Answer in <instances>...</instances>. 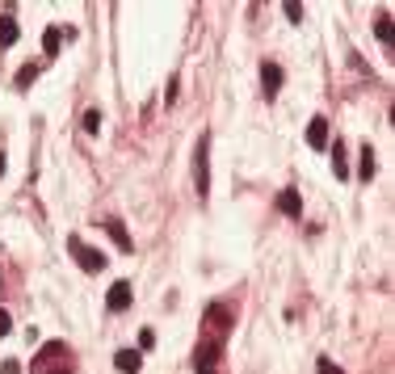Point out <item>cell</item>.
<instances>
[{
	"label": "cell",
	"instance_id": "16",
	"mask_svg": "<svg viewBox=\"0 0 395 374\" xmlns=\"http://www.w3.org/2000/svg\"><path fill=\"white\" fill-rule=\"evenodd\" d=\"M17 43V17H0V47Z\"/></svg>",
	"mask_w": 395,
	"mask_h": 374
},
{
	"label": "cell",
	"instance_id": "6",
	"mask_svg": "<svg viewBox=\"0 0 395 374\" xmlns=\"http://www.w3.org/2000/svg\"><path fill=\"white\" fill-rule=\"evenodd\" d=\"M261 89H265V97L282 93V68H278L273 59H265V63H261Z\"/></svg>",
	"mask_w": 395,
	"mask_h": 374
},
{
	"label": "cell",
	"instance_id": "22",
	"mask_svg": "<svg viewBox=\"0 0 395 374\" xmlns=\"http://www.w3.org/2000/svg\"><path fill=\"white\" fill-rule=\"evenodd\" d=\"M152 345H156V332H152V328H143V332H139V349H152Z\"/></svg>",
	"mask_w": 395,
	"mask_h": 374
},
{
	"label": "cell",
	"instance_id": "21",
	"mask_svg": "<svg viewBox=\"0 0 395 374\" xmlns=\"http://www.w3.org/2000/svg\"><path fill=\"white\" fill-rule=\"evenodd\" d=\"M0 374H21V362H17V358H4V362H0Z\"/></svg>",
	"mask_w": 395,
	"mask_h": 374
},
{
	"label": "cell",
	"instance_id": "4",
	"mask_svg": "<svg viewBox=\"0 0 395 374\" xmlns=\"http://www.w3.org/2000/svg\"><path fill=\"white\" fill-rule=\"evenodd\" d=\"M231 324H236V311L227 303H211L206 316H202V332H211V336H227Z\"/></svg>",
	"mask_w": 395,
	"mask_h": 374
},
{
	"label": "cell",
	"instance_id": "7",
	"mask_svg": "<svg viewBox=\"0 0 395 374\" xmlns=\"http://www.w3.org/2000/svg\"><path fill=\"white\" fill-rule=\"evenodd\" d=\"M307 147H315V151L328 147V118H324V114H315L307 122Z\"/></svg>",
	"mask_w": 395,
	"mask_h": 374
},
{
	"label": "cell",
	"instance_id": "10",
	"mask_svg": "<svg viewBox=\"0 0 395 374\" xmlns=\"http://www.w3.org/2000/svg\"><path fill=\"white\" fill-rule=\"evenodd\" d=\"M105 232L114 235V244H118L122 252H135V240H131V232L122 228V219H114V215H110V219H105Z\"/></svg>",
	"mask_w": 395,
	"mask_h": 374
},
{
	"label": "cell",
	"instance_id": "12",
	"mask_svg": "<svg viewBox=\"0 0 395 374\" xmlns=\"http://www.w3.org/2000/svg\"><path fill=\"white\" fill-rule=\"evenodd\" d=\"M38 72H43V63H38V59H30V63H21V68H17V89L26 93V89H30V85L38 80Z\"/></svg>",
	"mask_w": 395,
	"mask_h": 374
},
{
	"label": "cell",
	"instance_id": "18",
	"mask_svg": "<svg viewBox=\"0 0 395 374\" xmlns=\"http://www.w3.org/2000/svg\"><path fill=\"white\" fill-rule=\"evenodd\" d=\"M85 131H88V135H97V131H101V109H88V114H85Z\"/></svg>",
	"mask_w": 395,
	"mask_h": 374
},
{
	"label": "cell",
	"instance_id": "13",
	"mask_svg": "<svg viewBox=\"0 0 395 374\" xmlns=\"http://www.w3.org/2000/svg\"><path fill=\"white\" fill-rule=\"evenodd\" d=\"M114 366H118L122 374H135V370H139V349H118Z\"/></svg>",
	"mask_w": 395,
	"mask_h": 374
},
{
	"label": "cell",
	"instance_id": "8",
	"mask_svg": "<svg viewBox=\"0 0 395 374\" xmlns=\"http://www.w3.org/2000/svg\"><path fill=\"white\" fill-rule=\"evenodd\" d=\"M105 307L110 311H127L131 307V282H114L110 294H105Z\"/></svg>",
	"mask_w": 395,
	"mask_h": 374
},
{
	"label": "cell",
	"instance_id": "5",
	"mask_svg": "<svg viewBox=\"0 0 395 374\" xmlns=\"http://www.w3.org/2000/svg\"><path fill=\"white\" fill-rule=\"evenodd\" d=\"M68 252L76 257V265H80L85 274H101V269H105V257H101L97 248H88L80 235H72V240H68Z\"/></svg>",
	"mask_w": 395,
	"mask_h": 374
},
{
	"label": "cell",
	"instance_id": "23",
	"mask_svg": "<svg viewBox=\"0 0 395 374\" xmlns=\"http://www.w3.org/2000/svg\"><path fill=\"white\" fill-rule=\"evenodd\" d=\"M13 332V320H9V311H0V336H9Z\"/></svg>",
	"mask_w": 395,
	"mask_h": 374
},
{
	"label": "cell",
	"instance_id": "17",
	"mask_svg": "<svg viewBox=\"0 0 395 374\" xmlns=\"http://www.w3.org/2000/svg\"><path fill=\"white\" fill-rule=\"evenodd\" d=\"M374 30H379V38H383V43H391V13H379Z\"/></svg>",
	"mask_w": 395,
	"mask_h": 374
},
{
	"label": "cell",
	"instance_id": "20",
	"mask_svg": "<svg viewBox=\"0 0 395 374\" xmlns=\"http://www.w3.org/2000/svg\"><path fill=\"white\" fill-rule=\"evenodd\" d=\"M315 366H320V374H345L341 366H337V362H332V358H320Z\"/></svg>",
	"mask_w": 395,
	"mask_h": 374
},
{
	"label": "cell",
	"instance_id": "24",
	"mask_svg": "<svg viewBox=\"0 0 395 374\" xmlns=\"http://www.w3.org/2000/svg\"><path fill=\"white\" fill-rule=\"evenodd\" d=\"M0 177H4V151H0Z\"/></svg>",
	"mask_w": 395,
	"mask_h": 374
},
{
	"label": "cell",
	"instance_id": "3",
	"mask_svg": "<svg viewBox=\"0 0 395 374\" xmlns=\"http://www.w3.org/2000/svg\"><path fill=\"white\" fill-rule=\"evenodd\" d=\"M211 135H198V147H194V186H198V198L211 193Z\"/></svg>",
	"mask_w": 395,
	"mask_h": 374
},
{
	"label": "cell",
	"instance_id": "2",
	"mask_svg": "<svg viewBox=\"0 0 395 374\" xmlns=\"http://www.w3.org/2000/svg\"><path fill=\"white\" fill-rule=\"evenodd\" d=\"M223 362V336H211V332H202V341H198V349H194V370L198 374H215Z\"/></svg>",
	"mask_w": 395,
	"mask_h": 374
},
{
	"label": "cell",
	"instance_id": "14",
	"mask_svg": "<svg viewBox=\"0 0 395 374\" xmlns=\"http://www.w3.org/2000/svg\"><path fill=\"white\" fill-rule=\"evenodd\" d=\"M332 169H337V177H341V181L349 177V156H345V143H332Z\"/></svg>",
	"mask_w": 395,
	"mask_h": 374
},
{
	"label": "cell",
	"instance_id": "1",
	"mask_svg": "<svg viewBox=\"0 0 395 374\" xmlns=\"http://www.w3.org/2000/svg\"><path fill=\"white\" fill-rule=\"evenodd\" d=\"M30 374H76V353L68 341H46L43 349L34 353Z\"/></svg>",
	"mask_w": 395,
	"mask_h": 374
},
{
	"label": "cell",
	"instance_id": "19",
	"mask_svg": "<svg viewBox=\"0 0 395 374\" xmlns=\"http://www.w3.org/2000/svg\"><path fill=\"white\" fill-rule=\"evenodd\" d=\"M286 17L299 26V21H303V4H299V0H286Z\"/></svg>",
	"mask_w": 395,
	"mask_h": 374
},
{
	"label": "cell",
	"instance_id": "9",
	"mask_svg": "<svg viewBox=\"0 0 395 374\" xmlns=\"http://www.w3.org/2000/svg\"><path fill=\"white\" fill-rule=\"evenodd\" d=\"M278 210L290 215V219H299V215H303V198H299V189H282V193H278Z\"/></svg>",
	"mask_w": 395,
	"mask_h": 374
},
{
	"label": "cell",
	"instance_id": "15",
	"mask_svg": "<svg viewBox=\"0 0 395 374\" xmlns=\"http://www.w3.org/2000/svg\"><path fill=\"white\" fill-rule=\"evenodd\" d=\"M59 47H63V34H59V26H51L43 34V50H46V59H55L59 55Z\"/></svg>",
	"mask_w": 395,
	"mask_h": 374
},
{
	"label": "cell",
	"instance_id": "11",
	"mask_svg": "<svg viewBox=\"0 0 395 374\" xmlns=\"http://www.w3.org/2000/svg\"><path fill=\"white\" fill-rule=\"evenodd\" d=\"M374 173H379V160H374V147L366 143L362 156H357V177H362V181H374Z\"/></svg>",
	"mask_w": 395,
	"mask_h": 374
}]
</instances>
